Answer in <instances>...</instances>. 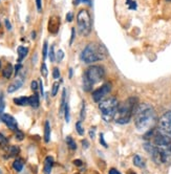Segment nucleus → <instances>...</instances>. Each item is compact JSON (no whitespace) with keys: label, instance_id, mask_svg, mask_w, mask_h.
<instances>
[{"label":"nucleus","instance_id":"nucleus-26","mask_svg":"<svg viewBox=\"0 0 171 174\" xmlns=\"http://www.w3.org/2000/svg\"><path fill=\"white\" fill-rule=\"evenodd\" d=\"M76 129H77V132H78L79 135H84V128L81 124V121L76 124Z\"/></svg>","mask_w":171,"mask_h":174},{"label":"nucleus","instance_id":"nucleus-54","mask_svg":"<svg viewBox=\"0 0 171 174\" xmlns=\"http://www.w3.org/2000/svg\"><path fill=\"white\" fill-rule=\"evenodd\" d=\"M0 68H1V62H0Z\"/></svg>","mask_w":171,"mask_h":174},{"label":"nucleus","instance_id":"nucleus-47","mask_svg":"<svg viewBox=\"0 0 171 174\" xmlns=\"http://www.w3.org/2000/svg\"><path fill=\"white\" fill-rule=\"evenodd\" d=\"M39 88H40L41 96H44V92H43V85H42V81H41V80H39Z\"/></svg>","mask_w":171,"mask_h":174},{"label":"nucleus","instance_id":"nucleus-20","mask_svg":"<svg viewBox=\"0 0 171 174\" xmlns=\"http://www.w3.org/2000/svg\"><path fill=\"white\" fill-rule=\"evenodd\" d=\"M133 164H134V166H137V167H140V168H144L145 167L144 159H143L140 155H136V156L133 157Z\"/></svg>","mask_w":171,"mask_h":174},{"label":"nucleus","instance_id":"nucleus-39","mask_svg":"<svg viewBox=\"0 0 171 174\" xmlns=\"http://www.w3.org/2000/svg\"><path fill=\"white\" fill-rule=\"evenodd\" d=\"M100 143L102 144V146H103L104 148H108V145H107V143L104 141V137H103V133H100Z\"/></svg>","mask_w":171,"mask_h":174},{"label":"nucleus","instance_id":"nucleus-31","mask_svg":"<svg viewBox=\"0 0 171 174\" xmlns=\"http://www.w3.org/2000/svg\"><path fill=\"white\" fill-rule=\"evenodd\" d=\"M64 118L66 123H70V106H68V104H66L64 109Z\"/></svg>","mask_w":171,"mask_h":174},{"label":"nucleus","instance_id":"nucleus-7","mask_svg":"<svg viewBox=\"0 0 171 174\" xmlns=\"http://www.w3.org/2000/svg\"><path fill=\"white\" fill-rule=\"evenodd\" d=\"M160 133L171 139V111L165 112L159 121Z\"/></svg>","mask_w":171,"mask_h":174},{"label":"nucleus","instance_id":"nucleus-41","mask_svg":"<svg viewBox=\"0 0 171 174\" xmlns=\"http://www.w3.org/2000/svg\"><path fill=\"white\" fill-rule=\"evenodd\" d=\"M73 19H74V14L71 12L67 13V15H66V20H67V22H71Z\"/></svg>","mask_w":171,"mask_h":174},{"label":"nucleus","instance_id":"nucleus-53","mask_svg":"<svg viewBox=\"0 0 171 174\" xmlns=\"http://www.w3.org/2000/svg\"><path fill=\"white\" fill-rule=\"evenodd\" d=\"M0 174H2V171H1V169H0Z\"/></svg>","mask_w":171,"mask_h":174},{"label":"nucleus","instance_id":"nucleus-14","mask_svg":"<svg viewBox=\"0 0 171 174\" xmlns=\"http://www.w3.org/2000/svg\"><path fill=\"white\" fill-rule=\"evenodd\" d=\"M51 141V124L49 121H46L44 125V142L48 143Z\"/></svg>","mask_w":171,"mask_h":174},{"label":"nucleus","instance_id":"nucleus-50","mask_svg":"<svg viewBox=\"0 0 171 174\" xmlns=\"http://www.w3.org/2000/svg\"><path fill=\"white\" fill-rule=\"evenodd\" d=\"M35 36H36V34H35V32H33V33H32V39H35V38H36V37H35Z\"/></svg>","mask_w":171,"mask_h":174},{"label":"nucleus","instance_id":"nucleus-36","mask_svg":"<svg viewBox=\"0 0 171 174\" xmlns=\"http://www.w3.org/2000/svg\"><path fill=\"white\" fill-rule=\"evenodd\" d=\"M15 132H16V139H17L18 141H22L24 139V134H23V132H22V131L17 130Z\"/></svg>","mask_w":171,"mask_h":174},{"label":"nucleus","instance_id":"nucleus-15","mask_svg":"<svg viewBox=\"0 0 171 174\" xmlns=\"http://www.w3.org/2000/svg\"><path fill=\"white\" fill-rule=\"evenodd\" d=\"M29 105L32 106L33 108H38L39 107V96L37 95L31 96L29 98Z\"/></svg>","mask_w":171,"mask_h":174},{"label":"nucleus","instance_id":"nucleus-12","mask_svg":"<svg viewBox=\"0 0 171 174\" xmlns=\"http://www.w3.org/2000/svg\"><path fill=\"white\" fill-rule=\"evenodd\" d=\"M17 51H18V60H17V62L21 63L22 60H23L24 58L27 56V54H29V48L24 47V46H19L18 49H17Z\"/></svg>","mask_w":171,"mask_h":174},{"label":"nucleus","instance_id":"nucleus-8","mask_svg":"<svg viewBox=\"0 0 171 174\" xmlns=\"http://www.w3.org/2000/svg\"><path fill=\"white\" fill-rule=\"evenodd\" d=\"M111 90V84L110 83H105L104 85H102L100 88H98L97 90L92 92V99L96 103H100L101 101H103L105 99V96L108 95L109 91Z\"/></svg>","mask_w":171,"mask_h":174},{"label":"nucleus","instance_id":"nucleus-9","mask_svg":"<svg viewBox=\"0 0 171 174\" xmlns=\"http://www.w3.org/2000/svg\"><path fill=\"white\" fill-rule=\"evenodd\" d=\"M1 121L7 127H9L11 130H14V131H17L18 130L17 121H16L15 118L12 117L11 114H7V113H3V114H2V117H1Z\"/></svg>","mask_w":171,"mask_h":174},{"label":"nucleus","instance_id":"nucleus-25","mask_svg":"<svg viewBox=\"0 0 171 174\" xmlns=\"http://www.w3.org/2000/svg\"><path fill=\"white\" fill-rule=\"evenodd\" d=\"M9 144V140L4 136L2 133H0V147L1 148H5Z\"/></svg>","mask_w":171,"mask_h":174},{"label":"nucleus","instance_id":"nucleus-19","mask_svg":"<svg viewBox=\"0 0 171 174\" xmlns=\"http://www.w3.org/2000/svg\"><path fill=\"white\" fill-rule=\"evenodd\" d=\"M66 90L63 89L62 92V98H61V104H60V115L64 114V109L66 106Z\"/></svg>","mask_w":171,"mask_h":174},{"label":"nucleus","instance_id":"nucleus-16","mask_svg":"<svg viewBox=\"0 0 171 174\" xmlns=\"http://www.w3.org/2000/svg\"><path fill=\"white\" fill-rule=\"evenodd\" d=\"M13 71H14V66L12 64H7L5 66L3 71H2V74H3V77L5 79H10L11 77H12Z\"/></svg>","mask_w":171,"mask_h":174},{"label":"nucleus","instance_id":"nucleus-3","mask_svg":"<svg viewBox=\"0 0 171 174\" xmlns=\"http://www.w3.org/2000/svg\"><path fill=\"white\" fill-rule=\"evenodd\" d=\"M107 56V51L101 44L92 43L83 49L81 54V60L84 63L90 64V63H95L97 61L103 60Z\"/></svg>","mask_w":171,"mask_h":174},{"label":"nucleus","instance_id":"nucleus-10","mask_svg":"<svg viewBox=\"0 0 171 174\" xmlns=\"http://www.w3.org/2000/svg\"><path fill=\"white\" fill-rule=\"evenodd\" d=\"M60 27V18L58 16H52L48 21V32L51 34H57Z\"/></svg>","mask_w":171,"mask_h":174},{"label":"nucleus","instance_id":"nucleus-30","mask_svg":"<svg viewBox=\"0 0 171 174\" xmlns=\"http://www.w3.org/2000/svg\"><path fill=\"white\" fill-rule=\"evenodd\" d=\"M41 74L44 77V78H46L48 74V70H47V66H46L45 63H42V65H41Z\"/></svg>","mask_w":171,"mask_h":174},{"label":"nucleus","instance_id":"nucleus-51","mask_svg":"<svg viewBox=\"0 0 171 174\" xmlns=\"http://www.w3.org/2000/svg\"><path fill=\"white\" fill-rule=\"evenodd\" d=\"M71 76H73V69H70V78H71Z\"/></svg>","mask_w":171,"mask_h":174},{"label":"nucleus","instance_id":"nucleus-1","mask_svg":"<svg viewBox=\"0 0 171 174\" xmlns=\"http://www.w3.org/2000/svg\"><path fill=\"white\" fill-rule=\"evenodd\" d=\"M156 117L154 109L149 104H140L134 112V124L139 131H147L155 123Z\"/></svg>","mask_w":171,"mask_h":174},{"label":"nucleus","instance_id":"nucleus-21","mask_svg":"<svg viewBox=\"0 0 171 174\" xmlns=\"http://www.w3.org/2000/svg\"><path fill=\"white\" fill-rule=\"evenodd\" d=\"M19 152H20V149H19L18 146H10V147H9V152H7V153H9L10 157L18 155Z\"/></svg>","mask_w":171,"mask_h":174},{"label":"nucleus","instance_id":"nucleus-18","mask_svg":"<svg viewBox=\"0 0 171 174\" xmlns=\"http://www.w3.org/2000/svg\"><path fill=\"white\" fill-rule=\"evenodd\" d=\"M23 167H24V163H23V161H22L21 158H17V159H15V161H14L13 168L17 171V172H21L22 169H23Z\"/></svg>","mask_w":171,"mask_h":174},{"label":"nucleus","instance_id":"nucleus-42","mask_svg":"<svg viewBox=\"0 0 171 174\" xmlns=\"http://www.w3.org/2000/svg\"><path fill=\"white\" fill-rule=\"evenodd\" d=\"M36 7H37V10L41 12L42 10V3H41V0H36Z\"/></svg>","mask_w":171,"mask_h":174},{"label":"nucleus","instance_id":"nucleus-44","mask_svg":"<svg viewBox=\"0 0 171 174\" xmlns=\"http://www.w3.org/2000/svg\"><path fill=\"white\" fill-rule=\"evenodd\" d=\"M4 24H5V26H7V31H11V29H12V25H11L9 19H5V20H4Z\"/></svg>","mask_w":171,"mask_h":174},{"label":"nucleus","instance_id":"nucleus-5","mask_svg":"<svg viewBox=\"0 0 171 174\" xmlns=\"http://www.w3.org/2000/svg\"><path fill=\"white\" fill-rule=\"evenodd\" d=\"M77 23H78L79 32L83 36L89 35L92 29V20H90L89 13L86 10H81L77 16Z\"/></svg>","mask_w":171,"mask_h":174},{"label":"nucleus","instance_id":"nucleus-13","mask_svg":"<svg viewBox=\"0 0 171 174\" xmlns=\"http://www.w3.org/2000/svg\"><path fill=\"white\" fill-rule=\"evenodd\" d=\"M22 85H23V81H22V80H17V81H15L10 85L9 88H7V92L9 93L15 92L16 90H18L19 88L22 86Z\"/></svg>","mask_w":171,"mask_h":174},{"label":"nucleus","instance_id":"nucleus-49","mask_svg":"<svg viewBox=\"0 0 171 174\" xmlns=\"http://www.w3.org/2000/svg\"><path fill=\"white\" fill-rule=\"evenodd\" d=\"M109 174H121L117 169H110L109 170Z\"/></svg>","mask_w":171,"mask_h":174},{"label":"nucleus","instance_id":"nucleus-52","mask_svg":"<svg viewBox=\"0 0 171 174\" xmlns=\"http://www.w3.org/2000/svg\"><path fill=\"white\" fill-rule=\"evenodd\" d=\"M129 174H136V173H134V172H130V173H129Z\"/></svg>","mask_w":171,"mask_h":174},{"label":"nucleus","instance_id":"nucleus-24","mask_svg":"<svg viewBox=\"0 0 171 174\" xmlns=\"http://www.w3.org/2000/svg\"><path fill=\"white\" fill-rule=\"evenodd\" d=\"M126 5H127L128 9L131 11H136L137 7V4L134 0H126Z\"/></svg>","mask_w":171,"mask_h":174},{"label":"nucleus","instance_id":"nucleus-28","mask_svg":"<svg viewBox=\"0 0 171 174\" xmlns=\"http://www.w3.org/2000/svg\"><path fill=\"white\" fill-rule=\"evenodd\" d=\"M48 56V51H47V42H44L43 44V51H42V57H43V61H45V59Z\"/></svg>","mask_w":171,"mask_h":174},{"label":"nucleus","instance_id":"nucleus-27","mask_svg":"<svg viewBox=\"0 0 171 174\" xmlns=\"http://www.w3.org/2000/svg\"><path fill=\"white\" fill-rule=\"evenodd\" d=\"M59 82H55L53 85V88H52V96H56V95L58 93V90H59Z\"/></svg>","mask_w":171,"mask_h":174},{"label":"nucleus","instance_id":"nucleus-34","mask_svg":"<svg viewBox=\"0 0 171 174\" xmlns=\"http://www.w3.org/2000/svg\"><path fill=\"white\" fill-rule=\"evenodd\" d=\"M63 58H64V52H63V51H58V52L56 54V59H57V61L58 62H61L62 60H63Z\"/></svg>","mask_w":171,"mask_h":174},{"label":"nucleus","instance_id":"nucleus-43","mask_svg":"<svg viewBox=\"0 0 171 174\" xmlns=\"http://www.w3.org/2000/svg\"><path fill=\"white\" fill-rule=\"evenodd\" d=\"M73 163H74V165L77 166V167H81V166L83 165V162H82L81 159H75Z\"/></svg>","mask_w":171,"mask_h":174},{"label":"nucleus","instance_id":"nucleus-22","mask_svg":"<svg viewBox=\"0 0 171 174\" xmlns=\"http://www.w3.org/2000/svg\"><path fill=\"white\" fill-rule=\"evenodd\" d=\"M66 144H67V146L70 147V149H71V150H76L77 149V144L75 141L73 140V137H70V136L66 137Z\"/></svg>","mask_w":171,"mask_h":174},{"label":"nucleus","instance_id":"nucleus-23","mask_svg":"<svg viewBox=\"0 0 171 174\" xmlns=\"http://www.w3.org/2000/svg\"><path fill=\"white\" fill-rule=\"evenodd\" d=\"M92 84L88 81V79L86 77L83 76V89L85 91H89V90L92 89Z\"/></svg>","mask_w":171,"mask_h":174},{"label":"nucleus","instance_id":"nucleus-35","mask_svg":"<svg viewBox=\"0 0 171 174\" xmlns=\"http://www.w3.org/2000/svg\"><path fill=\"white\" fill-rule=\"evenodd\" d=\"M96 127L93 126V127H92V128L89 129V131H88V134H89V137L92 140H93L95 139V136H96Z\"/></svg>","mask_w":171,"mask_h":174},{"label":"nucleus","instance_id":"nucleus-40","mask_svg":"<svg viewBox=\"0 0 171 174\" xmlns=\"http://www.w3.org/2000/svg\"><path fill=\"white\" fill-rule=\"evenodd\" d=\"M31 87H32V90L37 91V90H38V82L37 81H33L32 84H31Z\"/></svg>","mask_w":171,"mask_h":174},{"label":"nucleus","instance_id":"nucleus-11","mask_svg":"<svg viewBox=\"0 0 171 174\" xmlns=\"http://www.w3.org/2000/svg\"><path fill=\"white\" fill-rule=\"evenodd\" d=\"M55 164L53 156H46L44 159V167H43V173L44 174H51L53 166Z\"/></svg>","mask_w":171,"mask_h":174},{"label":"nucleus","instance_id":"nucleus-29","mask_svg":"<svg viewBox=\"0 0 171 174\" xmlns=\"http://www.w3.org/2000/svg\"><path fill=\"white\" fill-rule=\"evenodd\" d=\"M48 57H49V60H51L52 62H54L55 59H56V54H55V47H54V45L52 46L51 49H49Z\"/></svg>","mask_w":171,"mask_h":174},{"label":"nucleus","instance_id":"nucleus-48","mask_svg":"<svg viewBox=\"0 0 171 174\" xmlns=\"http://www.w3.org/2000/svg\"><path fill=\"white\" fill-rule=\"evenodd\" d=\"M82 144H83V148H84V149H87L88 146H89V144H88V142H87L86 140H83V141H82Z\"/></svg>","mask_w":171,"mask_h":174},{"label":"nucleus","instance_id":"nucleus-38","mask_svg":"<svg viewBox=\"0 0 171 174\" xmlns=\"http://www.w3.org/2000/svg\"><path fill=\"white\" fill-rule=\"evenodd\" d=\"M79 3L89 4L90 3V0H74V4H75V5H78Z\"/></svg>","mask_w":171,"mask_h":174},{"label":"nucleus","instance_id":"nucleus-17","mask_svg":"<svg viewBox=\"0 0 171 174\" xmlns=\"http://www.w3.org/2000/svg\"><path fill=\"white\" fill-rule=\"evenodd\" d=\"M14 103L18 105V106H26V105H29V98H26V96L15 98L14 99Z\"/></svg>","mask_w":171,"mask_h":174},{"label":"nucleus","instance_id":"nucleus-33","mask_svg":"<svg viewBox=\"0 0 171 174\" xmlns=\"http://www.w3.org/2000/svg\"><path fill=\"white\" fill-rule=\"evenodd\" d=\"M86 110H85V102H82V109H81V113H80V118H81V122L84 121L85 115H86Z\"/></svg>","mask_w":171,"mask_h":174},{"label":"nucleus","instance_id":"nucleus-45","mask_svg":"<svg viewBox=\"0 0 171 174\" xmlns=\"http://www.w3.org/2000/svg\"><path fill=\"white\" fill-rule=\"evenodd\" d=\"M21 68H22V65L20 64V63H18V64L15 66V68H14V69H15V74H18L19 70H20Z\"/></svg>","mask_w":171,"mask_h":174},{"label":"nucleus","instance_id":"nucleus-55","mask_svg":"<svg viewBox=\"0 0 171 174\" xmlns=\"http://www.w3.org/2000/svg\"><path fill=\"white\" fill-rule=\"evenodd\" d=\"M170 1H171V0H170Z\"/></svg>","mask_w":171,"mask_h":174},{"label":"nucleus","instance_id":"nucleus-2","mask_svg":"<svg viewBox=\"0 0 171 174\" xmlns=\"http://www.w3.org/2000/svg\"><path fill=\"white\" fill-rule=\"evenodd\" d=\"M137 103V98H129L126 101H124L122 104H119L118 112L115 118V123L121 124V125L129 123L132 114L136 112Z\"/></svg>","mask_w":171,"mask_h":174},{"label":"nucleus","instance_id":"nucleus-46","mask_svg":"<svg viewBox=\"0 0 171 174\" xmlns=\"http://www.w3.org/2000/svg\"><path fill=\"white\" fill-rule=\"evenodd\" d=\"M75 29H71V38H70V44L71 45V44H73V41H74V39H75Z\"/></svg>","mask_w":171,"mask_h":174},{"label":"nucleus","instance_id":"nucleus-32","mask_svg":"<svg viewBox=\"0 0 171 174\" xmlns=\"http://www.w3.org/2000/svg\"><path fill=\"white\" fill-rule=\"evenodd\" d=\"M4 110V101H3V96L0 95V118H1L2 114H3Z\"/></svg>","mask_w":171,"mask_h":174},{"label":"nucleus","instance_id":"nucleus-4","mask_svg":"<svg viewBox=\"0 0 171 174\" xmlns=\"http://www.w3.org/2000/svg\"><path fill=\"white\" fill-rule=\"evenodd\" d=\"M119 108V102L115 98L104 99L99 103V109L101 111V117L105 122L109 123L115 120Z\"/></svg>","mask_w":171,"mask_h":174},{"label":"nucleus","instance_id":"nucleus-6","mask_svg":"<svg viewBox=\"0 0 171 174\" xmlns=\"http://www.w3.org/2000/svg\"><path fill=\"white\" fill-rule=\"evenodd\" d=\"M84 76L86 77L92 84H96L99 81H101L104 77V68L99 65H92L85 71Z\"/></svg>","mask_w":171,"mask_h":174},{"label":"nucleus","instance_id":"nucleus-37","mask_svg":"<svg viewBox=\"0 0 171 174\" xmlns=\"http://www.w3.org/2000/svg\"><path fill=\"white\" fill-rule=\"evenodd\" d=\"M53 78L54 79H59L60 78V71H59V68L55 67L54 70H53Z\"/></svg>","mask_w":171,"mask_h":174}]
</instances>
